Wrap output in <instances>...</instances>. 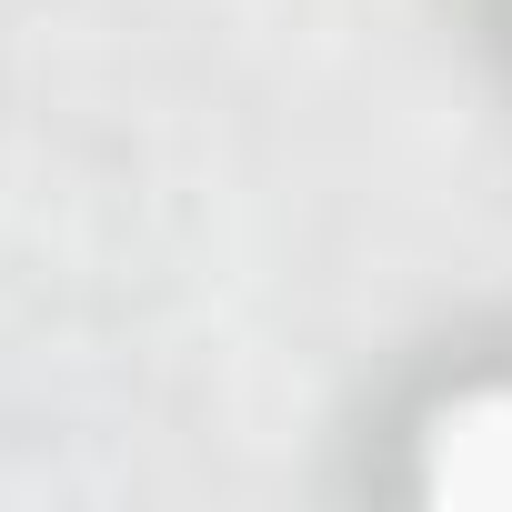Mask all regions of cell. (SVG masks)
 Returning <instances> with one entry per match:
<instances>
[{"label":"cell","mask_w":512,"mask_h":512,"mask_svg":"<svg viewBox=\"0 0 512 512\" xmlns=\"http://www.w3.org/2000/svg\"><path fill=\"white\" fill-rule=\"evenodd\" d=\"M422 492L442 512H512V392H462L422 422Z\"/></svg>","instance_id":"1"}]
</instances>
